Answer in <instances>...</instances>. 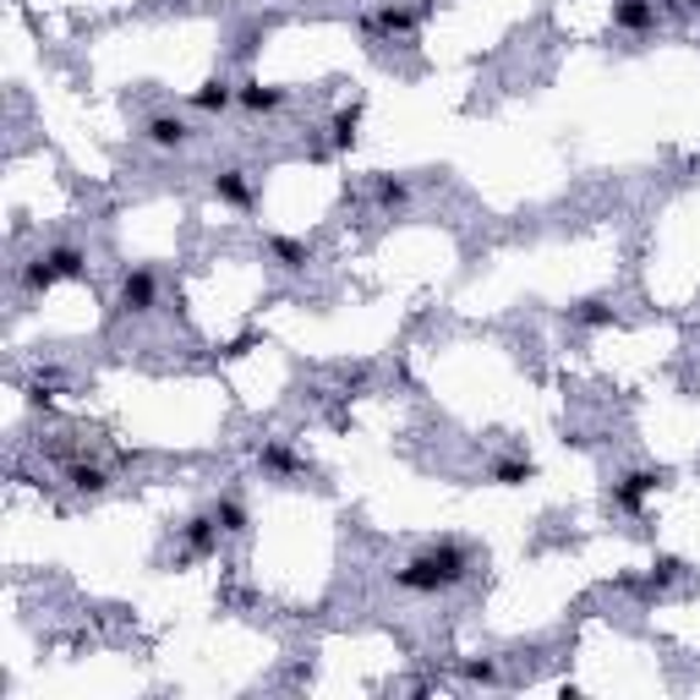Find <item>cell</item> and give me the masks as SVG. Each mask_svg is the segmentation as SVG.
<instances>
[{"label":"cell","mask_w":700,"mask_h":700,"mask_svg":"<svg viewBox=\"0 0 700 700\" xmlns=\"http://www.w3.org/2000/svg\"><path fill=\"white\" fill-rule=\"evenodd\" d=\"M471 570H476V548L460 542V536H438V542L416 548V553L394 570V585L411 591V597H438V591H454Z\"/></svg>","instance_id":"obj_1"},{"label":"cell","mask_w":700,"mask_h":700,"mask_svg":"<svg viewBox=\"0 0 700 700\" xmlns=\"http://www.w3.org/2000/svg\"><path fill=\"white\" fill-rule=\"evenodd\" d=\"M82 268H88L82 247L56 241V247H45V253H33L22 263V290H28V296H45V290H56L61 279H82Z\"/></svg>","instance_id":"obj_2"},{"label":"cell","mask_w":700,"mask_h":700,"mask_svg":"<svg viewBox=\"0 0 700 700\" xmlns=\"http://www.w3.org/2000/svg\"><path fill=\"white\" fill-rule=\"evenodd\" d=\"M427 11L433 6H405V0H383L378 11H367L362 17V33L367 39H411L422 22H427Z\"/></svg>","instance_id":"obj_3"},{"label":"cell","mask_w":700,"mask_h":700,"mask_svg":"<svg viewBox=\"0 0 700 700\" xmlns=\"http://www.w3.org/2000/svg\"><path fill=\"white\" fill-rule=\"evenodd\" d=\"M662 482H668V471H662V465H635V471H624V476L613 482L608 504H613L619 514H645V499H651Z\"/></svg>","instance_id":"obj_4"},{"label":"cell","mask_w":700,"mask_h":700,"mask_svg":"<svg viewBox=\"0 0 700 700\" xmlns=\"http://www.w3.org/2000/svg\"><path fill=\"white\" fill-rule=\"evenodd\" d=\"M154 302H159V274L148 263L127 268L121 285H116V313L121 318H142V313H154Z\"/></svg>","instance_id":"obj_5"},{"label":"cell","mask_w":700,"mask_h":700,"mask_svg":"<svg viewBox=\"0 0 700 700\" xmlns=\"http://www.w3.org/2000/svg\"><path fill=\"white\" fill-rule=\"evenodd\" d=\"M219 536H225V525L214 520V510H197V514H187V520H181V553H187V559H197V564L219 553Z\"/></svg>","instance_id":"obj_6"},{"label":"cell","mask_w":700,"mask_h":700,"mask_svg":"<svg viewBox=\"0 0 700 700\" xmlns=\"http://www.w3.org/2000/svg\"><path fill=\"white\" fill-rule=\"evenodd\" d=\"M148 148H159V154H181L191 142V127L176 116V110H154L148 121H142V131H137Z\"/></svg>","instance_id":"obj_7"},{"label":"cell","mask_w":700,"mask_h":700,"mask_svg":"<svg viewBox=\"0 0 700 700\" xmlns=\"http://www.w3.org/2000/svg\"><path fill=\"white\" fill-rule=\"evenodd\" d=\"M236 105H241L247 116H279V110L290 105V88H274V82H263V77H247V82L236 88Z\"/></svg>","instance_id":"obj_8"},{"label":"cell","mask_w":700,"mask_h":700,"mask_svg":"<svg viewBox=\"0 0 700 700\" xmlns=\"http://www.w3.org/2000/svg\"><path fill=\"white\" fill-rule=\"evenodd\" d=\"M657 17H662V6H657V0H613V28H619V33H630V39L657 33Z\"/></svg>","instance_id":"obj_9"},{"label":"cell","mask_w":700,"mask_h":700,"mask_svg":"<svg viewBox=\"0 0 700 700\" xmlns=\"http://www.w3.org/2000/svg\"><path fill=\"white\" fill-rule=\"evenodd\" d=\"M187 105H191V110H203V116H219V110H230V105H236V88L214 71V77H203V82L191 88Z\"/></svg>","instance_id":"obj_10"},{"label":"cell","mask_w":700,"mask_h":700,"mask_svg":"<svg viewBox=\"0 0 700 700\" xmlns=\"http://www.w3.org/2000/svg\"><path fill=\"white\" fill-rule=\"evenodd\" d=\"M356 137H362V99H351V105L334 110V121H328V148H334V154H351Z\"/></svg>","instance_id":"obj_11"},{"label":"cell","mask_w":700,"mask_h":700,"mask_svg":"<svg viewBox=\"0 0 700 700\" xmlns=\"http://www.w3.org/2000/svg\"><path fill=\"white\" fill-rule=\"evenodd\" d=\"M66 482H71V493L99 499V493L110 487V471H105L99 460H66Z\"/></svg>","instance_id":"obj_12"},{"label":"cell","mask_w":700,"mask_h":700,"mask_svg":"<svg viewBox=\"0 0 700 700\" xmlns=\"http://www.w3.org/2000/svg\"><path fill=\"white\" fill-rule=\"evenodd\" d=\"M214 197H219L225 208H241V214H247L257 203V187L247 181V170H219V176H214Z\"/></svg>","instance_id":"obj_13"},{"label":"cell","mask_w":700,"mask_h":700,"mask_svg":"<svg viewBox=\"0 0 700 700\" xmlns=\"http://www.w3.org/2000/svg\"><path fill=\"white\" fill-rule=\"evenodd\" d=\"M487 476H493V487H525L536 476V465H531V454H499Z\"/></svg>","instance_id":"obj_14"},{"label":"cell","mask_w":700,"mask_h":700,"mask_svg":"<svg viewBox=\"0 0 700 700\" xmlns=\"http://www.w3.org/2000/svg\"><path fill=\"white\" fill-rule=\"evenodd\" d=\"M208 510H214V520L225 525V536H241V531L253 525V514H247V499H241V493H219Z\"/></svg>","instance_id":"obj_15"},{"label":"cell","mask_w":700,"mask_h":700,"mask_svg":"<svg viewBox=\"0 0 700 700\" xmlns=\"http://www.w3.org/2000/svg\"><path fill=\"white\" fill-rule=\"evenodd\" d=\"M373 203L383 214H405L411 208V181L405 176H373Z\"/></svg>","instance_id":"obj_16"},{"label":"cell","mask_w":700,"mask_h":700,"mask_svg":"<svg viewBox=\"0 0 700 700\" xmlns=\"http://www.w3.org/2000/svg\"><path fill=\"white\" fill-rule=\"evenodd\" d=\"M268 257H274L279 268H290V274H296V268H307V263H313V247H307L302 236H268Z\"/></svg>","instance_id":"obj_17"},{"label":"cell","mask_w":700,"mask_h":700,"mask_svg":"<svg viewBox=\"0 0 700 700\" xmlns=\"http://www.w3.org/2000/svg\"><path fill=\"white\" fill-rule=\"evenodd\" d=\"M257 465H263L268 476H302V471H307V460H302L296 448H285V444H263Z\"/></svg>","instance_id":"obj_18"},{"label":"cell","mask_w":700,"mask_h":700,"mask_svg":"<svg viewBox=\"0 0 700 700\" xmlns=\"http://www.w3.org/2000/svg\"><path fill=\"white\" fill-rule=\"evenodd\" d=\"M679 574H684V564H679V559H657L645 580H624V585H630V591H645V597H651V591H668V585H673Z\"/></svg>","instance_id":"obj_19"},{"label":"cell","mask_w":700,"mask_h":700,"mask_svg":"<svg viewBox=\"0 0 700 700\" xmlns=\"http://www.w3.org/2000/svg\"><path fill=\"white\" fill-rule=\"evenodd\" d=\"M570 323H574V328H608V323H613V307H608L602 296H591V302H574Z\"/></svg>","instance_id":"obj_20"},{"label":"cell","mask_w":700,"mask_h":700,"mask_svg":"<svg viewBox=\"0 0 700 700\" xmlns=\"http://www.w3.org/2000/svg\"><path fill=\"white\" fill-rule=\"evenodd\" d=\"M465 679H471V684H499L504 673H499V662L482 657V662H465Z\"/></svg>","instance_id":"obj_21"},{"label":"cell","mask_w":700,"mask_h":700,"mask_svg":"<svg viewBox=\"0 0 700 700\" xmlns=\"http://www.w3.org/2000/svg\"><path fill=\"white\" fill-rule=\"evenodd\" d=\"M668 17H700V0H657Z\"/></svg>","instance_id":"obj_22"}]
</instances>
